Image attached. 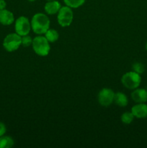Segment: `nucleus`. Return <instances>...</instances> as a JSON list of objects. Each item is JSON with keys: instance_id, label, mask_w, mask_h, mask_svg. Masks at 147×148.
<instances>
[{"instance_id": "17", "label": "nucleus", "mask_w": 147, "mask_h": 148, "mask_svg": "<svg viewBox=\"0 0 147 148\" xmlns=\"http://www.w3.org/2000/svg\"><path fill=\"white\" fill-rule=\"evenodd\" d=\"M132 68L133 71L139 75H142L145 72V66L141 62H135L134 64H133Z\"/></svg>"}, {"instance_id": "11", "label": "nucleus", "mask_w": 147, "mask_h": 148, "mask_svg": "<svg viewBox=\"0 0 147 148\" xmlns=\"http://www.w3.org/2000/svg\"><path fill=\"white\" fill-rule=\"evenodd\" d=\"M61 7V4L59 1L52 0V1H48L46 3L44 6V10L46 14L48 15H54L59 12Z\"/></svg>"}, {"instance_id": "8", "label": "nucleus", "mask_w": 147, "mask_h": 148, "mask_svg": "<svg viewBox=\"0 0 147 148\" xmlns=\"http://www.w3.org/2000/svg\"><path fill=\"white\" fill-rule=\"evenodd\" d=\"M131 99L135 103L147 102V90L145 88H135L131 93Z\"/></svg>"}, {"instance_id": "18", "label": "nucleus", "mask_w": 147, "mask_h": 148, "mask_svg": "<svg viewBox=\"0 0 147 148\" xmlns=\"http://www.w3.org/2000/svg\"><path fill=\"white\" fill-rule=\"evenodd\" d=\"M33 40L31 36L29 35H26V36H22V46L24 47H29V46H32L33 43Z\"/></svg>"}, {"instance_id": "5", "label": "nucleus", "mask_w": 147, "mask_h": 148, "mask_svg": "<svg viewBox=\"0 0 147 148\" xmlns=\"http://www.w3.org/2000/svg\"><path fill=\"white\" fill-rule=\"evenodd\" d=\"M74 20L73 9L68 6H62L57 13V21L60 26L63 27H69Z\"/></svg>"}, {"instance_id": "13", "label": "nucleus", "mask_w": 147, "mask_h": 148, "mask_svg": "<svg viewBox=\"0 0 147 148\" xmlns=\"http://www.w3.org/2000/svg\"><path fill=\"white\" fill-rule=\"evenodd\" d=\"M14 145L13 138L8 135H3L0 137V148H10Z\"/></svg>"}, {"instance_id": "9", "label": "nucleus", "mask_w": 147, "mask_h": 148, "mask_svg": "<svg viewBox=\"0 0 147 148\" xmlns=\"http://www.w3.org/2000/svg\"><path fill=\"white\" fill-rule=\"evenodd\" d=\"M131 111L135 118L139 119L147 118V104L146 103H135V105L131 108Z\"/></svg>"}, {"instance_id": "12", "label": "nucleus", "mask_w": 147, "mask_h": 148, "mask_svg": "<svg viewBox=\"0 0 147 148\" xmlns=\"http://www.w3.org/2000/svg\"><path fill=\"white\" fill-rule=\"evenodd\" d=\"M114 103L120 107H125L128 104V98L123 92H117L115 93Z\"/></svg>"}, {"instance_id": "7", "label": "nucleus", "mask_w": 147, "mask_h": 148, "mask_svg": "<svg viewBox=\"0 0 147 148\" xmlns=\"http://www.w3.org/2000/svg\"><path fill=\"white\" fill-rule=\"evenodd\" d=\"M115 93L112 89L104 88L99 92L97 95V101L99 105L103 107H108L114 102Z\"/></svg>"}, {"instance_id": "6", "label": "nucleus", "mask_w": 147, "mask_h": 148, "mask_svg": "<svg viewBox=\"0 0 147 148\" xmlns=\"http://www.w3.org/2000/svg\"><path fill=\"white\" fill-rule=\"evenodd\" d=\"M15 33L20 36L28 35L31 30V24L29 19L25 16H20L14 21Z\"/></svg>"}, {"instance_id": "1", "label": "nucleus", "mask_w": 147, "mask_h": 148, "mask_svg": "<svg viewBox=\"0 0 147 148\" xmlns=\"http://www.w3.org/2000/svg\"><path fill=\"white\" fill-rule=\"evenodd\" d=\"M31 30L37 35H44L50 28V21L47 14L42 12L35 14L30 20Z\"/></svg>"}, {"instance_id": "15", "label": "nucleus", "mask_w": 147, "mask_h": 148, "mask_svg": "<svg viewBox=\"0 0 147 148\" xmlns=\"http://www.w3.org/2000/svg\"><path fill=\"white\" fill-rule=\"evenodd\" d=\"M134 117L133 114H132L131 111H125L123 114L121 115L120 119L122 123H123L124 124H130L133 121Z\"/></svg>"}, {"instance_id": "22", "label": "nucleus", "mask_w": 147, "mask_h": 148, "mask_svg": "<svg viewBox=\"0 0 147 148\" xmlns=\"http://www.w3.org/2000/svg\"><path fill=\"white\" fill-rule=\"evenodd\" d=\"M29 1H36V0H29Z\"/></svg>"}, {"instance_id": "23", "label": "nucleus", "mask_w": 147, "mask_h": 148, "mask_svg": "<svg viewBox=\"0 0 147 148\" xmlns=\"http://www.w3.org/2000/svg\"><path fill=\"white\" fill-rule=\"evenodd\" d=\"M47 1H52V0H47Z\"/></svg>"}, {"instance_id": "3", "label": "nucleus", "mask_w": 147, "mask_h": 148, "mask_svg": "<svg viewBox=\"0 0 147 148\" xmlns=\"http://www.w3.org/2000/svg\"><path fill=\"white\" fill-rule=\"evenodd\" d=\"M121 82L125 88L128 90L139 88L141 83V76L134 71L125 72L121 77Z\"/></svg>"}, {"instance_id": "10", "label": "nucleus", "mask_w": 147, "mask_h": 148, "mask_svg": "<svg viewBox=\"0 0 147 148\" xmlns=\"http://www.w3.org/2000/svg\"><path fill=\"white\" fill-rule=\"evenodd\" d=\"M14 14L7 9L0 10V24L2 25H10L14 23Z\"/></svg>"}, {"instance_id": "20", "label": "nucleus", "mask_w": 147, "mask_h": 148, "mask_svg": "<svg viewBox=\"0 0 147 148\" xmlns=\"http://www.w3.org/2000/svg\"><path fill=\"white\" fill-rule=\"evenodd\" d=\"M7 7V2L5 0H0V10H4Z\"/></svg>"}, {"instance_id": "14", "label": "nucleus", "mask_w": 147, "mask_h": 148, "mask_svg": "<svg viewBox=\"0 0 147 148\" xmlns=\"http://www.w3.org/2000/svg\"><path fill=\"white\" fill-rule=\"evenodd\" d=\"M44 36L46 38L49 43H54L56 40H58L59 38V34L58 31L55 29L49 28L46 33L44 34Z\"/></svg>"}, {"instance_id": "16", "label": "nucleus", "mask_w": 147, "mask_h": 148, "mask_svg": "<svg viewBox=\"0 0 147 148\" xmlns=\"http://www.w3.org/2000/svg\"><path fill=\"white\" fill-rule=\"evenodd\" d=\"M86 0H63V2L68 7L72 9H76L80 7L84 4Z\"/></svg>"}, {"instance_id": "21", "label": "nucleus", "mask_w": 147, "mask_h": 148, "mask_svg": "<svg viewBox=\"0 0 147 148\" xmlns=\"http://www.w3.org/2000/svg\"><path fill=\"white\" fill-rule=\"evenodd\" d=\"M145 48H146V50L147 51V42H146V45H145Z\"/></svg>"}, {"instance_id": "19", "label": "nucleus", "mask_w": 147, "mask_h": 148, "mask_svg": "<svg viewBox=\"0 0 147 148\" xmlns=\"http://www.w3.org/2000/svg\"><path fill=\"white\" fill-rule=\"evenodd\" d=\"M6 132H7V127H6L5 124L0 121V137L4 135Z\"/></svg>"}, {"instance_id": "2", "label": "nucleus", "mask_w": 147, "mask_h": 148, "mask_svg": "<svg viewBox=\"0 0 147 148\" xmlns=\"http://www.w3.org/2000/svg\"><path fill=\"white\" fill-rule=\"evenodd\" d=\"M32 47L35 53L40 56H46L50 53V43L43 35H37L33 38Z\"/></svg>"}, {"instance_id": "4", "label": "nucleus", "mask_w": 147, "mask_h": 148, "mask_svg": "<svg viewBox=\"0 0 147 148\" xmlns=\"http://www.w3.org/2000/svg\"><path fill=\"white\" fill-rule=\"evenodd\" d=\"M2 46L7 52H14L22 46V36L16 33L7 35L3 40Z\"/></svg>"}]
</instances>
